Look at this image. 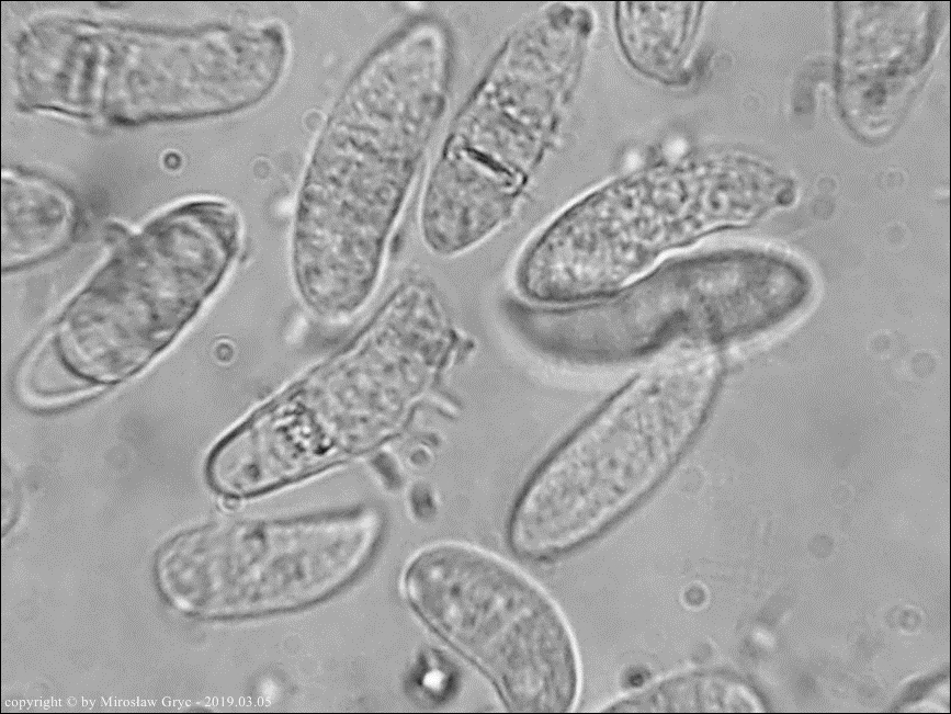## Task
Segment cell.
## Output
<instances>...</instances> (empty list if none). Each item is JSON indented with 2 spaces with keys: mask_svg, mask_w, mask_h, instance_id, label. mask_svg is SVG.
Wrapping results in <instances>:
<instances>
[{
  "mask_svg": "<svg viewBox=\"0 0 951 714\" xmlns=\"http://www.w3.org/2000/svg\"><path fill=\"white\" fill-rule=\"evenodd\" d=\"M238 247L212 223L173 220L160 265L110 270L66 315L70 339L98 371L122 378L146 362L194 317L231 269ZM134 272V271H133Z\"/></svg>",
  "mask_w": 951,
  "mask_h": 714,
  "instance_id": "5",
  "label": "cell"
},
{
  "mask_svg": "<svg viewBox=\"0 0 951 714\" xmlns=\"http://www.w3.org/2000/svg\"><path fill=\"white\" fill-rule=\"evenodd\" d=\"M222 505L227 510H234L239 506V501L235 496H229L223 500Z\"/></svg>",
  "mask_w": 951,
  "mask_h": 714,
  "instance_id": "9",
  "label": "cell"
},
{
  "mask_svg": "<svg viewBox=\"0 0 951 714\" xmlns=\"http://www.w3.org/2000/svg\"><path fill=\"white\" fill-rule=\"evenodd\" d=\"M718 366L688 350L636 376L541 464L509 521L512 549L545 558L599 534L647 496L692 443Z\"/></svg>",
  "mask_w": 951,
  "mask_h": 714,
  "instance_id": "2",
  "label": "cell"
},
{
  "mask_svg": "<svg viewBox=\"0 0 951 714\" xmlns=\"http://www.w3.org/2000/svg\"><path fill=\"white\" fill-rule=\"evenodd\" d=\"M749 692L704 673H679L608 705L604 712L689 713L756 711Z\"/></svg>",
  "mask_w": 951,
  "mask_h": 714,
  "instance_id": "7",
  "label": "cell"
},
{
  "mask_svg": "<svg viewBox=\"0 0 951 714\" xmlns=\"http://www.w3.org/2000/svg\"><path fill=\"white\" fill-rule=\"evenodd\" d=\"M252 533L207 528L189 545L177 571L178 593L189 613L237 616L299 607L344 583L366 558L265 554Z\"/></svg>",
  "mask_w": 951,
  "mask_h": 714,
  "instance_id": "6",
  "label": "cell"
},
{
  "mask_svg": "<svg viewBox=\"0 0 951 714\" xmlns=\"http://www.w3.org/2000/svg\"><path fill=\"white\" fill-rule=\"evenodd\" d=\"M419 616L477 666L516 712L562 713L579 695V660L555 603L505 560L441 542L405 574Z\"/></svg>",
  "mask_w": 951,
  "mask_h": 714,
  "instance_id": "3",
  "label": "cell"
},
{
  "mask_svg": "<svg viewBox=\"0 0 951 714\" xmlns=\"http://www.w3.org/2000/svg\"><path fill=\"white\" fill-rule=\"evenodd\" d=\"M451 69L435 45L396 32L335 103L303 174L288 252L293 291L315 317L347 321L375 294L444 113Z\"/></svg>",
  "mask_w": 951,
  "mask_h": 714,
  "instance_id": "1",
  "label": "cell"
},
{
  "mask_svg": "<svg viewBox=\"0 0 951 714\" xmlns=\"http://www.w3.org/2000/svg\"><path fill=\"white\" fill-rule=\"evenodd\" d=\"M19 386L21 393L32 401L53 403L88 392L93 383L67 361L57 340H50L27 359L21 371Z\"/></svg>",
  "mask_w": 951,
  "mask_h": 714,
  "instance_id": "8",
  "label": "cell"
},
{
  "mask_svg": "<svg viewBox=\"0 0 951 714\" xmlns=\"http://www.w3.org/2000/svg\"><path fill=\"white\" fill-rule=\"evenodd\" d=\"M532 24L509 34L457 112L419 207L426 247L454 257L509 223L541 157L545 91Z\"/></svg>",
  "mask_w": 951,
  "mask_h": 714,
  "instance_id": "4",
  "label": "cell"
}]
</instances>
